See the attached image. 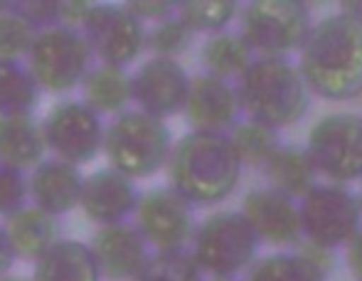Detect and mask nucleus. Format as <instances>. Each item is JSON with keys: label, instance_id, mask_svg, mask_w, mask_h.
Masks as SVG:
<instances>
[{"label": "nucleus", "instance_id": "10", "mask_svg": "<svg viewBox=\"0 0 362 281\" xmlns=\"http://www.w3.org/2000/svg\"><path fill=\"white\" fill-rule=\"evenodd\" d=\"M47 151L59 161L84 166L104 153L106 124L86 101L62 99L42 119Z\"/></svg>", "mask_w": 362, "mask_h": 281}, {"label": "nucleus", "instance_id": "30", "mask_svg": "<svg viewBox=\"0 0 362 281\" xmlns=\"http://www.w3.org/2000/svg\"><path fill=\"white\" fill-rule=\"evenodd\" d=\"M202 277L205 272L195 262L190 249H180V252H153L134 281H205Z\"/></svg>", "mask_w": 362, "mask_h": 281}, {"label": "nucleus", "instance_id": "14", "mask_svg": "<svg viewBox=\"0 0 362 281\" xmlns=\"http://www.w3.org/2000/svg\"><path fill=\"white\" fill-rule=\"evenodd\" d=\"M242 212L257 229L259 239L272 247H298L305 239L300 202L269 185L252 188L242 200Z\"/></svg>", "mask_w": 362, "mask_h": 281}, {"label": "nucleus", "instance_id": "23", "mask_svg": "<svg viewBox=\"0 0 362 281\" xmlns=\"http://www.w3.org/2000/svg\"><path fill=\"white\" fill-rule=\"evenodd\" d=\"M81 101L91 106L101 116H119L129 111L134 101V86L131 74L124 67L114 64H96L81 81Z\"/></svg>", "mask_w": 362, "mask_h": 281}, {"label": "nucleus", "instance_id": "24", "mask_svg": "<svg viewBox=\"0 0 362 281\" xmlns=\"http://www.w3.org/2000/svg\"><path fill=\"white\" fill-rule=\"evenodd\" d=\"M252 45L244 40L242 33L224 30V33L210 35L200 47V64L205 74H212L217 79H242V74L254 62Z\"/></svg>", "mask_w": 362, "mask_h": 281}, {"label": "nucleus", "instance_id": "26", "mask_svg": "<svg viewBox=\"0 0 362 281\" xmlns=\"http://www.w3.org/2000/svg\"><path fill=\"white\" fill-rule=\"evenodd\" d=\"M244 281H328V274L298 249H281L259 257L244 274Z\"/></svg>", "mask_w": 362, "mask_h": 281}, {"label": "nucleus", "instance_id": "13", "mask_svg": "<svg viewBox=\"0 0 362 281\" xmlns=\"http://www.w3.org/2000/svg\"><path fill=\"white\" fill-rule=\"evenodd\" d=\"M192 76L177 59L148 57L141 67L131 74L136 109L165 121L185 111L187 94H190Z\"/></svg>", "mask_w": 362, "mask_h": 281}, {"label": "nucleus", "instance_id": "34", "mask_svg": "<svg viewBox=\"0 0 362 281\" xmlns=\"http://www.w3.org/2000/svg\"><path fill=\"white\" fill-rule=\"evenodd\" d=\"M298 252L305 254L313 264H318L325 274L335 267V249L320 247V244H313V242H308V239H303V242L298 244Z\"/></svg>", "mask_w": 362, "mask_h": 281}, {"label": "nucleus", "instance_id": "5", "mask_svg": "<svg viewBox=\"0 0 362 281\" xmlns=\"http://www.w3.org/2000/svg\"><path fill=\"white\" fill-rule=\"evenodd\" d=\"M259 247L262 239L247 214L242 210H219L197 224L190 252L205 274L234 279L247 274L257 262Z\"/></svg>", "mask_w": 362, "mask_h": 281}, {"label": "nucleus", "instance_id": "15", "mask_svg": "<svg viewBox=\"0 0 362 281\" xmlns=\"http://www.w3.org/2000/svg\"><path fill=\"white\" fill-rule=\"evenodd\" d=\"M182 114H185L187 124L192 126V131L229 134L239 124V114H242L237 84L200 71L192 76L190 94H187V104Z\"/></svg>", "mask_w": 362, "mask_h": 281}, {"label": "nucleus", "instance_id": "9", "mask_svg": "<svg viewBox=\"0 0 362 281\" xmlns=\"http://www.w3.org/2000/svg\"><path fill=\"white\" fill-rule=\"evenodd\" d=\"M300 222L308 242L320 247H348L362 229V200L348 185L318 183L300 200Z\"/></svg>", "mask_w": 362, "mask_h": 281}, {"label": "nucleus", "instance_id": "11", "mask_svg": "<svg viewBox=\"0 0 362 281\" xmlns=\"http://www.w3.org/2000/svg\"><path fill=\"white\" fill-rule=\"evenodd\" d=\"M134 224L141 229L153 252H180L192 244L197 232L195 205L170 185L141 193Z\"/></svg>", "mask_w": 362, "mask_h": 281}, {"label": "nucleus", "instance_id": "27", "mask_svg": "<svg viewBox=\"0 0 362 281\" xmlns=\"http://www.w3.org/2000/svg\"><path fill=\"white\" fill-rule=\"evenodd\" d=\"M229 139H232L244 166H252V168H264L269 163V158L281 148V139H279L276 129L252 119L239 121L229 131Z\"/></svg>", "mask_w": 362, "mask_h": 281}, {"label": "nucleus", "instance_id": "4", "mask_svg": "<svg viewBox=\"0 0 362 281\" xmlns=\"http://www.w3.org/2000/svg\"><path fill=\"white\" fill-rule=\"evenodd\" d=\"M173 146L170 126L141 109H129L106 124L104 156L109 168L131 180H146L168 168Z\"/></svg>", "mask_w": 362, "mask_h": 281}, {"label": "nucleus", "instance_id": "29", "mask_svg": "<svg viewBox=\"0 0 362 281\" xmlns=\"http://www.w3.org/2000/svg\"><path fill=\"white\" fill-rule=\"evenodd\" d=\"M37 30L18 10V3L0 5V59H23L30 55Z\"/></svg>", "mask_w": 362, "mask_h": 281}, {"label": "nucleus", "instance_id": "22", "mask_svg": "<svg viewBox=\"0 0 362 281\" xmlns=\"http://www.w3.org/2000/svg\"><path fill=\"white\" fill-rule=\"evenodd\" d=\"M267 185L293 200H303L318 185V171L310 161L308 151L296 143H281L276 153L262 168Z\"/></svg>", "mask_w": 362, "mask_h": 281}, {"label": "nucleus", "instance_id": "6", "mask_svg": "<svg viewBox=\"0 0 362 281\" xmlns=\"http://www.w3.org/2000/svg\"><path fill=\"white\" fill-rule=\"evenodd\" d=\"M25 64L42 91L69 94L94 69V52L81 30L59 23L40 30Z\"/></svg>", "mask_w": 362, "mask_h": 281}, {"label": "nucleus", "instance_id": "21", "mask_svg": "<svg viewBox=\"0 0 362 281\" xmlns=\"http://www.w3.org/2000/svg\"><path fill=\"white\" fill-rule=\"evenodd\" d=\"M101 267L91 244L81 239H59L45 257L35 262L33 281H101Z\"/></svg>", "mask_w": 362, "mask_h": 281}, {"label": "nucleus", "instance_id": "12", "mask_svg": "<svg viewBox=\"0 0 362 281\" xmlns=\"http://www.w3.org/2000/svg\"><path fill=\"white\" fill-rule=\"evenodd\" d=\"M81 33L94 57H99V64L126 69L148 50L146 23H141L126 5L94 3Z\"/></svg>", "mask_w": 362, "mask_h": 281}, {"label": "nucleus", "instance_id": "17", "mask_svg": "<svg viewBox=\"0 0 362 281\" xmlns=\"http://www.w3.org/2000/svg\"><path fill=\"white\" fill-rule=\"evenodd\" d=\"M141 193L136 188V180L126 178L124 173L114 168H96L94 173L84 178V190H81V210L91 222L99 227L106 224L129 222V217L136 214Z\"/></svg>", "mask_w": 362, "mask_h": 281}, {"label": "nucleus", "instance_id": "31", "mask_svg": "<svg viewBox=\"0 0 362 281\" xmlns=\"http://www.w3.org/2000/svg\"><path fill=\"white\" fill-rule=\"evenodd\" d=\"M192 42H195V33L177 13L148 28V50L153 52V57L177 59L192 47Z\"/></svg>", "mask_w": 362, "mask_h": 281}, {"label": "nucleus", "instance_id": "25", "mask_svg": "<svg viewBox=\"0 0 362 281\" xmlns=\"http://www.w3.org/2000/svg\"><path fill=\"white\" fill-rule=\"evenodd\" d=\"M40 94L42 89L23 59H0V116L33 114Z\"/></svg>", "mask_w": 362, "mask_h": 281}, {"label": "nucleus", "instance_id": "33", "mask_svg": "<svg viewBox=\"0 0 362 281\" xmlns=\"http://www.w3.org/2000/svg\"><path fill=\"white\" fill-rule=\"evenodd\" d=\"M126 8L141 20V23H163V20L173 18L177 13V3L170 0H136V3H126Z\"/></svg>", "mask_w": 362, "mask_h": 281}, {"label": "nucleus", "instance_id": "1", "mask_svg": "<svg viewBox=\"0 0 362 281\" xmlns=\"http://www.w3.org/2000/svg\"><path fill=\"white\" fill-rule=\"evenodd\" d=\"M298 69L310 94L325 101H350L362 94V20L333 13L313 25L300 47Z\"/></svg>", "mask_w": 362, "mask_h": 281}, {"label": "nucleus", "instance_id": "18", "mask_svg": "<svg viewBox=\"0 0 362 281\" xmlns=\"http://www.w3.org/2000/svg\"><path fill=\"white\" fill-rule=\"evenodd\" d=\"M84 173L79 166L49 156L40 163L35 171L28 173L30 183V202L40 210L62 217L81 205V190H84Z\"/></svg>", "mask_w": 362, "mask_h": 281}, {"label": "nucleus", "instance_id": "2", "mask_svg": "<svg viewBox=\"0 0 362 281\" xmlns=\"http://www.w3.org/2000/svg\"><path fill=\"white\" fill-rule=\"evenodd\" d=\"M244 163L229 134L187 131L175 141L168 163V180L190 205L224 202L242 180Z\"/></svg>", "mask_w": 362, "mask_h": 281}, {"label": "nucleus", "instance_id": "16", "mask_svg": "<svg viewBox=\"0 0 362 281\" xmlns=\"http://www.w3.org/2000/svg\"><path fill=\"white\" fill-rule=\"evenodd\" d=\"M91 249L109 281H134L153 257L151 244L134 222L106 224L91 234Z\"/></svg>", "mask_w": 362, "mask_h": 281}, {"label": "nucleus", "instance_id": "7", "mask_svg": "<svg viewBox=\"0 0 362 281\" xmlns=\"http://www.w3.org/2000/svg\"><path fill=\"white\" fill-rule=\"evenodd\" d=\"M310 8L300 0H254L242 8V30L259 57H288L313 30Z\"/></svg>", "mask_w": 362, "mask_h": 281}, {"label": "nucleus", "instance_id": "32", "mask_svg": "<svg viewBox=\"0 0 362 281\" xmlns=\"http://www.w3.org/2000/svg\"><path fill=\"white\" fill-rule=\"evenodd\" d=\"M30 183L28 173L15 168L0 166V217L8 219L10 214L20 212L30 205Z\"/></svg>", "mask_w": 362, "mask_h": 281}, {"label": "nucleus", "instance_id": "37", "mask_svg": "<svg viewBox=\"0 0 362 281\" xmlns=\"http://www.w3.org/2000/svg\"><path fill=\"white\" fill-rule=\"evenodd\" d=\"M340 10H343V13L355 15L358 20H362V0H353V3H343V5H340Z\"/></svg>", "mask_w": 362, "mask_h": 281}, {"label": "nucleus", "instance_id": "35", "mask_svg": "<svg viewBox=\"0 0 362 281\" xmlns=\"http://www.w3.org/2000/svg\"><path fill=\"white\" fill-rule=\"evenodd\" d=\"M345 264H348L355 281H362V229L350 239L348 247H345Z\"/></svg>", "mask_w": 362, "mask_h": 281}, {"label": "nucleus", "instance_id": "19", "mask_svg": "<svg viewBox=\"0 0 362 281\" xmlns=\"http://www.w3.org/2000/svg\"><path fill=\"white\" fill-rule=\"evenodd\" d=\"M42 121L33 114L0 116V166L30 173L47 158Z\"/></svg>", "mask_w": 362, "mask_h": 281}, {"label": "nucleus", "instance_id": "20", "mask_svg": "<svg viewBox=\"0 0 362 281\" xmlns=\"http://www.w3.org/2000/svg\"><path fill=\"white\" fill-rule=\"evenodd\" d=\"M59 217L40 210L37 205L30 202L28 207H23L20 212L10 214L3 222L5 234L10 239L15 257L25 259V262H37L40 257L49 252L54 244L59 242Z\"/></svg>", "mask_w": 362, "mask_h": 281}, {"label": "nucleus", "instance_id": "8", "mask_svg": "<svg viewBox=\"0 0 362 281\" xmlns=\"http://www.w3.org/2000/svg\"><path fill=\"white\" fill-rule=\"evenodd\" d=\"M305 151L318 176L348 185L362 180V116L355 111H330L308 131Z\"/></svg>", "mask_w": 362, "mask_h": 281}, {"label": "nucleus", "instance_id": "36", "mask_svg": "<svg viewBox=\"0 0 362 281\" xmlns=\"http://www.w3.org/2000/svg\"><path fill=\"white\" fill-rule=\"evenodd\" d=\"M15 259H18V257H15L13 247H10V239H8V234H5V227L0 224V277L10 274Z\"/></svg>", "mask_w": 362, "mask_h": 281}, {"label": "nucleus", "instance_id": "40", "mask_svg": "<svg viewBox=\"0 0 362 281\" xmlns=\"http://www.w3.org/2000/svg\"><path fill=\"white\" fill-rule=\"evenodd\" d=\"M360 200H362V193H360Z\"/></svg>", "mask_w": 362, "mask_h": 281}, {"label": "nucleus", "instance_id": "39", "mask_svg": "<svg viewBox=\"0 0 362 281\" xmlns=\"http://www.w3.org/2000/svg\"><path fill=\"white\" fill-rule=\"evenodd\" d=\"M210 281H234V279H217V277H212Z\"/></svg>", "mask_w": 362, "mask_h": 281}, {"label": "nucleus", "instance_id": "3", "mask_svg": "<svg viewBox=\"0 0 362 281\" xmlns=\"http://www.w3.org/2000/svg\"><path fill=\"white\" fill-rule=\"evenodd\" d=\"M247 119L281 131L296 126L310 109V89L288 57H257L237 81Z\"/></svg>", "mask_w": 362, "mask_h": 281}, {"label": "nucleus", "instance_id": "38", "mask_svg": "<svg viewBox=\"0 0 362 281\" xmlns=\"http://www.w3.org/2000/svg\"><path fill=\"white\" fill-rule=\"evenodd\" d=\"M0 281H33V279L18 277V274H5V277H0Z\"/></svg>", "mask_w": 362, "mask_h": 281}, {"label": "nucleus", "instance_id": "28", "mask_svg": "<svg viewBox=\"0 0 362 281\" xmlns=\"http://www.w3.org/2000/svg\"><path fill=\"white\" fill-rule=\"evenodd\" d=\"M177 15L190 25L192 33H205L207 38L232 25V20L239 15L237 0H185L177 3Z\"/></svg>", "mask_w": 362, "mask_h": 281}]
</instances>
